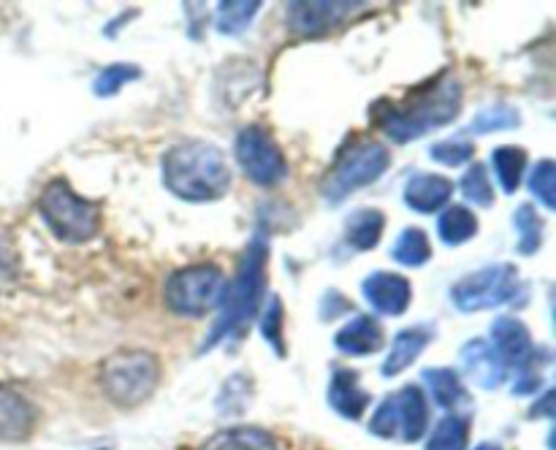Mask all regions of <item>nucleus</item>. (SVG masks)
<instances>
[{
	"label": "nucleus",
	"mask_w": 556,
	"mask_h": 450,
	"mask_svg": "<svg viewBox=\"0 0 556 450\" xmlns=\"http://www.w3.org/2000/svg\"><path fill=\"white\" fill-rule=\"evenodd\" d=\"M258 9V0H223V3H217V33L220 36H242L253 25Z\"/></svg>",
	"instance_id": "obj_25"
},
{
	"label": "nucleus",
	"mask_w": 556,
	"mask_h": 450,
	"mask_svg": "<svg viewBox=\"0 0 556 450\" xmlns=\"http://www.w3.org/2000/svg\"><path fill=\"white\" fill-rule=\"evenodd\" d=\"M38 410L22 390L0 385V439H25L36 428Z\"/></svg>",
	"instance_id": "obj_16"
},
{
	"label": "nucleus",
	"mask_w": 556,
	"mask_h": 450,
	"mask_svg": "<svg viewBox=\"0 0 556 450\" xmlns=\"http://www.w3.org/2000/svg\"><path fill=\"white\" fill-rule=\"evenodd\" d=\"M514 228L519 233V244H516V253L519 255H535L543 247V217L538 215V209L532 204H521L514 215Z\"/></svg>",
	"instance_id": "obj_27"
},
{
	"label": "nucleus",
	"mask_w": 556,
	"mask_h": 450,
	"mask_svg": "<svg viewBox=\"0 0 556 450\" xmlns=\"http://www.w3.org/2000/svg\"><path fill=\"white\" fill-rule=\"evenodd\" d=\"M161 361L150 350H117L101 363V388L117 407H139L155 394Z\"/></svg>",
	"instance_id": "obj_5"
},
{
	"label": "nucleus",
	"mask_w": 556,
	"mask_h": 450,
	"mask_svg": "<svg viewBox=\"0 0 556 450\" xmlns=\"http://www.w3.org/2000/svg\"><path fill=\"white\" fill-rule=\"evenodd\" d=\"M383 231H386V215L380 209H372V206H367V209H356L345 220L348 244H351L353 249H362V253L378 247L380 239H383Z\"/></svg>",
	"instance_id": "obj_21"
},
{
	"label": "nucleus",
	"mask_w": 556,
	"mask_h": 450,
	"mask_svg": "<svg viewBox=\"0 0 556 450\" xmlns=\"http://www.w3.org/2000/svg\"><path fill=\"white\" fill-rule=\"evenodd\" d=\"M467 442H470V423L467 417L451 412L434 426L424 450H467Z\"/></svg>",
	"instance_id": "obj_28"
},
{
	"label": "nucleus",
	"mask_w": 556,
	"mask_h": 450,
	"mask_svg": "<svg viewBox=\"0 0 556 450\" xmlns=\"http://www.w3.org/2000/svg\"><path fill=\"white\" fill-rule=\"evenodd\" d=\"M451 195H454V182L448 177L418 171L405 182L402 201H405L407 209L418 211V215H432V211L448 206Z\"/></svg>",
	"instance_id": "obj_15"
},
{
	"label": "nucleus",
	"mask_w": 556,
	"mask_h": 450,
	"mask_svg": "<svg viewBox=\"0 0 556 450\" xmlns=\"http://www.w3.org/2000/svg\"><path fill=\"white\" fill-rule=\"evenodd\" d=\"M552 399H554V394H552V390H548V394L543 396L541 401H538V407H532V412H530V415H541V412H546V415L552 417V412H554V407H552Z\"/></svg>",
	"instance_id": "obj_35"
},
{
	"label": "nucleus",
	"mask_w": 556,
	"mask_h": 450,
	"mask_svg": "<svg viewBox=\"0 0 556 450\" xmlns=\"http://www.w3.org/2000/svg\"><path fill=\"white\" fill-rule=\"evenodd\" d=\"M391 152L378 141H358V144H345L337 155L334 166L320 182V193L329 204H342L358 190L369 188L389 171Z\"/></svg>",
	"instance_id": "obj_6"
},
{
	"label": "nucleus",
	"mask_w": 556,
	"mask_h": 450,
	"mask_svg": "<svg viewBox=\"0 0 556 450\" xmlns=\"http://www.w3.org/2000/svg\"><path fill=\"white\" fill-rule=\"evenodd\" d=\"M476 450H503V448H500L497 442H483V445H478Z\"/></svg>",
	"instance_id": "obj_36"
},
{
	"label": "nucleus",
	"mask_w": 556,
	"mask_h": 450,
	"mask_svg": "<svg viewBox=\"0 0 556 450\" xmlns=\"http://www.w3.org/2000/svg\"><path fill=\"white\" fill-rule=\"evenodd\" d=\"M367 3H288V27L302 38H324L351 22Z\"/></svg>",
	"instance_id": "obj_11"
},
{
	"label": "nucleus",
	"mask_w": 556,
	"mask_h": 450,
	"mask_svg": "<svg viewBox=\"0 0 556 450\" xmlns=\"http://www.w3.org/2000/svg\"><path fill=\"white\" fill-rule=\"evenodd\" d=\"M233 152H237V163L242 166L244 177L250 182L261 184V188H275V184L286 179V155H282L275 136L266 128H261V125H248V128L239 130Z\"/></svg>",
	"instance_id": "obj_10"
},
{
	"label": "nucleus",
	"mask_w": 556,
	"mask_h": 450,
	"mask_svg": "<svg viewBox=\"0 0 556 450\" xmlns=\"http://www.w3.org/2000/svg\"><path fill=\"white\" fill-rule=\"evenodd\" d=\"M383 325L372 314H358L337 331L334 347L345 356H372L383 347Z\"/></svg>",
	"instance_id": "obj_18"
},
{
	"label": "nucleus",
	"mask_w": 556,
	"mask_h": 450,
	"mask_svg": "<svg viewBox=\"0 0 556 450\" xmlns=\"http://www.w3.org/2000/svg\"><path fill=\"white\" fill-rule=\"evenodd\" d=\"M519 287V269L514 263L483 266L451 287V301L459 312H483L514 301Z\"/></svg>",
	"instance_id": "obj_8"
},
{
	"label": "nucleus",
	"mask_w": 556,
	"mask_h": 450,
	"mask_svg": "<svg viewBox=\"0 0 556 450\" xmlns=\"http://www.w3.org/2000/svg\"><path fill=\"white\" fill-rule=\"evenodd\" d=\"M38 215L65 244H87L101 231V204L76 193L65 179L47 182L38 195Z\"/></svg>",
	"instance_id": "obj_4"
},
{
	"label": "nucleus",
	"mask_w": 556,
	"mask_h": 450,
	"mask_svg": "<svg viewBox=\"0 0 556 450\" xmlns=\"http://www.w3.org/2000/svg\"><path fill=\"white\" fill-rule=\"evenodd\" d=\"M476 233H478V217L476 211L467 209V206L454 204L440 215L438 236L440 242L448 244V247H459V244L470 242Z\"/></svg>",
	"instance_id": "obj_23"
},
{
	"label": "nucleus",
	"mask_w": 556,
	"mask_h": 450,
	"mask_svg": "<svg viewBox=\"0 0 556 450\" xmlns=\"http://www.w3.org/2000/svg\"><path fill=\"white\" fill-rule=\"evenodd\" d=\"M492 347L508 369H530L538 356L530 329L519 318H510V314H503L492 323Z\"/></svg>",
	"instance_id": "obj_13"
},
{
	"label": "nucleus",
	"mask_w": 556,
	"mask_h": 450,
	"mask_svg": "<svg viewBox=\"0 0 556 450\" xmlns=\"http://www.w3.org/2000/svg\"><path fill=\"white\" fill-rule=\"evenodd\" d=\"M163 188L179 201L206 204L231 190L233 173L223 150L210 141H179L161 160Z\"/></svg>",
	"instance_id": "obj_2"
},
{
	"label": "nucleus",
	"mask_w": 556,
	"mask_h": 450,
	"mask_svg": "<svg viewBox=\"0 0 556 450\" xmlns=\"http://www.w3.org/2000/svg\"><path fill=\"white\" fill-rule=\"evenodd\" d=\"M201 450H277V439L261 426H228L206 439Z\"/></svg>",
	"instance_id": "obj_20"
},
{
	"label": "nucleus",
	"mask_w": 556,
	"mask_h": 450,
	"mask_svg": "<svg viewBox=\"0 0 556 450\" xmlns=\"http://www.w3.org/2000/svg\"><path fill=\"white\" fill-rule=\"evenodd\" d=\"M530 190L548 211L556 209V168L552 157H543L535 163L530 177Z\"/></svg>",
	"instance_id": "obj_33"
},
{
	"label": "nucleus",
	"mask_w": 556,
	"mask_h": 450,
	"mask_svg": "<svg viewBox=\"0 0 556 450\" xmlns=\"http://www.w3.org/2000/svg\"><path fill=\"white\" fill-rule=\"evenodd\" d=\"M462 112V85L451 74L438 76L429 85L416 87L402 101H378L372 119L391 141L410 144L421 136L434 133L443 125L454 123Z\"/></svg>",
	"instance_id": "obj_1"
},
{
	"label": "nucleus",
	"mask_w": 556,
	"mask_h": 450,
	"mask_svg": "<svg viewBox=\"0 0 556 450\" xmlns=\"http://www.w3.org/2000/svg\"><path fill=\"white\" fill-rule=\"evenodd\" d=\"M139 79H141L139 65L114 63V65H106V68L96 76V81H92V92H96L98 98H112V95H117L125 85H130V81H139Z\"/></svg>",
	"instance_id": "obj_30"
},
{
	"label": "nucleus",
	"mask_w": 556,
	"mask_h": 450,
	"mask_svg": "<svg viewBox=\"0 0 556 450\" xmlns=\"http://www.w3.org/2000/svg\"><path fill=\"white\" fill-rule=\"evenodd\" d=\"M462 195L478 209H489L494 204V188L483 163H472L462 177Z\"/></svg>",
	"instance_id": "obj_31"
},
{
	"label": "nucleus",
	"mask_w": 556,
	"mask_h": 450,
	"mask_svg": "<svg viewBox=\"0 0 556 450\" xmlns=\"http://www.w3.org/2000/svg\"><path fill=\"white\" fill-rule=\"evenodd\" d=\"M459 361L465 374L470 377V383H476L478 388L494 390L508 380L510 369L505 367L503 358L497 356V350L492 347V342L486 339H470L459 350Z\"/></svg>",
	"instance_id": "obj_14"
},
{
	"label": "nucleus",
	"mask_w": 556,
	"mask_h": 450,
	"mask_svg": "<svg viewBox=\"0 0 556 450\" xmlns=\"http://www.w3.org/2000/svg\"><path fill=\"white\" fill-rule=\"evenodd\" d=\"M362 293L369 307L383 318H400L413 304V285L407 277L394 271H372L362 282Z\"/></svg>",
	"instance_id": "obj_12"
},
{
	"label": "nucleus",
	"mask_w": 556,
	"mask_h": 450,
	"mask_svg": "<svg viewBox=\"0 0 556 450\" xmlns=\"http://www.w3.org/2000/svg\"><path fill=\"white\" fill-rule=\"evenodd\" d=\"M421 377L424 383H427L432 399L438 401V407H443V410H454V407H459L462 401L470 399V394L465 390V385H462L459 374H456L454 369H445V367L424 369Z\"/></svg>",
	"instance_id": "obj_22"
},
{
	"label": "nucleus",
	"mask_w": 556,
	"mask_h": 450,
	"mask_svg": "<svg viewBox=\"0 0 556 450\" xmlns=\"http://www.w3.org/2000/svg\"><path fill=\"white\" fill-rule=\"evenodd\" d=\"M429 407L427 394L418 385H405L386 396L383 404L375 410L369 421V432L383 439H402V442H418L427 434Z\"/></svg>",
	"instance_id": "obj_9"
},
{
	"label": "nucleus",
	"mask_w": 556,
	"mask_h": 450,
	"mask_svg": "<svg viewBox=\"0 0 556 450\" xmlns=\"http://www.w3.org/2000/svg\"><path fill=\"white\" fill-rule=\"evenodd\" d=\"M391 258L400 266H407V269H416V266H424L429 258H432V244H429L427 231L410 226L396 236V242L391 244Z\"/></svg>",
	"instance_id": "obj_24"
},
{
	"label": "nucleus",
	"mask_w": 556,
	"mask_h": 450,
	"mask_svg": "<svg viewBox=\"0 0 556 450\" xmlns=\"http://www.w3.org/2000/svg\"><path fill=\"white\" fill-rule=\"evenodd\" d=\"M429 342H432V329H427V325H410V329L400 331L394 342H391V350L386 356L383 367H380L383 377H396L407 367H413L418 356L429 347Z\"/></svg>",
	"instance_id": "obj_19"
},
{
	"label": "nucleus",
	"mask_w": 556,
	"mask_h": 450,
	"mask_svg": "<svg viewBox=\"0 0 556 450\" xmlns=\"http://www.w3.org/2000/svg\"><path fill=\"white\" fill-rule=\"evenodd\" d=\"M521 125V112L510 103L500 101L492 106H483L472 119V133H500V130H514Z\"/></svg>",
	"instance_id": "obj_29"
},
{
	"label": "nucleus",
	"mask_w": 556,
	"mask_h": 450,
	"mask_svg": "<svg viewBox=\"0 0 556 450\" xmlns=\"http://www.w3.org/2000/svg\"><path fill=\"white\" fill-rule=\"evenodd\" d=\"M266 266H269V242H266V233H255L244 249L242 260H239L237 274L231 282H226L220 318L206 334L201 352L215 350L220 342L233 339L253 323L266 293Z\"/></svg>",
	"instance_id": "obj_3"
},
{
	"label": "nucleus",
	"mask_w": 556,
	"mask_h": 450,
	"mask_svg": "<svg viewBox=\"0 0 556 450\" xmlns=\"http://www.w3.org/2000/svg\"><path fill=\"white\" fill-rule=\"evenodd\" d=\"M226 277L215 263H193L177 269L163 285V304L179 318H204L220 307Z\"/></svg>",
	"instance_id": "obj_7"
},
{
	"label": "nucleus",
	"mask_w": 556,
	"mask_h": 450,
	"mask_svg": "<svg viewBox=\"0 0 556 450\" xmlns=\"http://www.w3.org/2000/svg\"><path fill=\"white\" fill-rule=\"evenodd\" d=\"M492 166L503 193H516L527 168V152L521 146H497L492 152Z\"/></svg>",
	"instance_id": "obj_26"
},
{
	"label": "nucleus",
	"mask_w": 556,
	"mask_h": 450,
	"mask_svg": "<svg viewBox=\"0 0 556 450\" xmlns=\"http://www.w3.org/2000/svg\"><path fill=\"white\" fill-rule=\"evenodd\" d=\"M432 160L443 163V166H465V163L472 160L476 155V144L465 139H448V141H440L429 150Z\"/></svg>",
	"instance_id": "obj_34"
},
{
	"label": "nucleus",
	"mask_w": 556,
	"mask_h": 450,
	"mask_svg": "<svg viewBox=\"0 0 556 450\" xmlns=\"http://www.w3.org/2000/svg\"><path fill=\"white\" fill-rule=\"evenodd\" d=\"M369 401H372V396L362 385V374L356 369H337L331 374L329 404L337 415L348 417V421H358L367 412Z\"/></svg>",
	"instance_id": "obj_17"
},
{
	"label": "nucleus",
	"mask_w": 556,
	"mask_h": 450,
	"mask_svg": "<svg viewBox=\"0 0 556 450\" xmlns=\"http://www.w3.org/2000/svg\"><path fill=\"white\" fill-rule=\"evenodd\" d=\"M282 329H286L282 298L275 293V296H269L264 314H261V334H264V339L269 342V347L277 352V356L286 358L288 350H286V334H282Z\"/></svg>",
	"instance_id": "obj_32"
}]
</instances>
